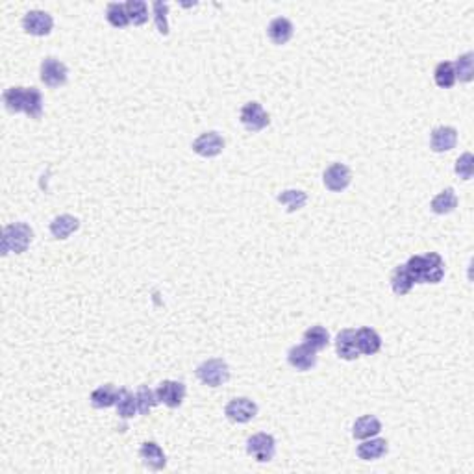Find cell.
Returning a JSON list of instances; mask_svg holds the SVG:
<instances>
[{
	"label": "cell",
	"mask_w": 474,
	"mask_h": 474,
	"mask_svg": "<svg viewBox=\"0 0 474 474\" xmlns=\"http://www.w3.org/2000/svg\"><path fill=\"white\" fill-rule=\"evenodd\" d=\"M356 347H358L359 354L365 356H374L380 352L382 348V338L378 336L376 330L369 326H364L356 330Z\"/></svg>",
	"instance_id": "e0dca14e"
},
{
	"label": "cell",
	"mask_w": 474,
	"mask_h": 474,
	"mask_svg": "<svg viewBox=\"0 0 474 474\" xmlns=\"http://www.w3.org/2000/svg\"><path fill=\"white\" fill-rule=\"evenodd\" d=\"M159 404H165L171 410L182 406L185 398V385L182 382H174V380H164L156 389Z\"/></svg>",
	"instance_id": "8fae6325"
},
{
	"label": "cell",
	"mask_w": 474,
	"mask_h": 474,
	"mask_svg": "<svg viewBox=\"0 0 474 474\" xmlns=\"http://www.w3.org/2000/svg\"><path fill=\"white\" fill-rule=\"evenodd\" d=\"M22 28L24 32L36 37H45L52 32L54 19L50 13L43 10H30L22 17Z\"/></svg>",
	"instance_id": "ba28073f"
},
{
	"label": "cell",
	"mask_w": 474,
	"mask_h": 474,
	"mask_svg": "<svg viewBox=\"0 0 474 474\" xmlns=\"http://www.w3.org/2000/svg\"><path fill=\"white\" fill-rule=\"evenodd\" d=\"M6 110L10 113H24L30 119H41L43 115V95L36 87H10L2 95Z\"/></svg>",
	"instance_id": "6da1fadb"
},
{
	"label": "cell",
	"mask_w": 474,
	"mask_h": 474,
	"mask_svg": "<svg viewBox=\"0 0 474 474\" xmlns=\"http://www.w3.org/2000/svg\"><path fill=\"white\" fill-rule=\"evenodd\" d=\"M224 139L217 132H204L193 141V152L202 158H215L224 150Z\"/></svg>",
	"instance_id": "7c38bea8"
},
{
	"label": "cell",
	"mask_w": 474,
	"mask_h": 474,
	"mask_svg": "<svg viewBox=\"0 0 474 474\" xmlns=\"http://www.w3.org/2000/svg\"><path fill=\"white\" fill-rule=\"evenodd\" d=\"M137 411L141 413V415H148L150 410H152L158 402V396H156V391H152L148 385H141L139 389H137Z\"/></svg>",
	"instance_id": "4dcf8cb0"
},
{
	"label": "cell",
	"mask_w": 474,
	"mask_h": 474,
	"mask_svg": "<svg viewBox=\"0 0 474 474\" xmlns=\"http://www.w3.org/2000/svg\"><path fill=\"white\" fill-rule=\"evenodd\" d=\"M458 143V130L452 127H438L432 130L430 136V148L433 152L443 154L452 150Z\"/></svg>",
	"instance_id": "9a60e30c"
},
{
	"label": "cell",
	"mask_w": 474,
	"mask_h": 474,
	"mask_svg": "<svg viewBox=\"0 0 474 474\" xmlns=\"http://www.w3.org/2000/svg\"><path fill=\"white\" fill-rule=\"evenodd\" d=\"M456 174H458L461 180H471L474 173V158L471 152L461 154L458 159H456V167H454Z\"/></svg>",
	"instance_id": "836d02e7"
},
{
	"label": "cell",
	"mask_w": 474,
	"mask_h": 474,
	"mask_svg": "<svg viewBox=\"0 0 474 474\" xmlns=\"http://www.w3.org/2000/svg\"><path fill=\"white\" fill-rule=\"evenodd\" d=\"M69 69L64 62H59L58 58L48 56L41 62V69H39V78L47 87H59L67 82Z\"/></svg>",
	"instance_id": "52a82bcc"
},
{
	"label": "cell",
	"mask_w": 474,
	"mask_h": 474,
	"mask_svg": "<svg viewBox=\"0 0 474 474\" xmlns=\"http://www.w3.org/2000/svg\"><path fill=\"white\" fill-rule=\"evenodd\" d=\"M106 19H108V22L113 28H127L130 24L127 6L121 4V2H111V4H108V8H106Z\"/></svg>",
	"instance_id": "f1b7e54d"
},
{
	"label": "cell",
	"mask_w": 474,
	"mask_h": 474,
	"mask_svg": "<svg viewBox=\"0 0 474 474\" xmlns=\"http://www.w3.org/2000/svg\"><path fill=\"white\" fill-rule=\"evenodd\" d=\"M406 267L415 284H439L445 278V259L438 252L411 256Z\"/></svg>",
	"instance_id": "7a4b0ae2"
},
{
	"label": "cell",
	"mask_w": 474,
	"mask_h": 474,
	"mask_svg": "<svg viewBox=\"0 0 474 474\" xmlns=\"http://www.w3.org/2000/svg\"><path fill=\"white\" fill-rule=\"evenodd\" d=\"M389 450V443L385 441L382 438H369L364 439L361 445H358V454L359 459H364V461H374V459L384 458L385 454Z\"/></svg>",
	"instance_id": "ac0fdd59"
},
{
	"label": "cell",
	"mask_w": 474,
	"mask_h": 474,
	"mask_svg": "<svg viewBox=\"0 0 474 474\" xmlns=\"http://www.w3.org/2000/svg\"><path fill=\"white\" fill-rule=\"evenodd\" d=\"M287 361L293 369L306 373V371H311L317 365V350H313L311 347H308L306 343L302 345H295L287 352Z\"/></svg>",
	"instance_id": "4fadbf2b"
},
{
	"label": "cell",
	"mask_w": 474,
	"mask_h": 474,
	"mask_svg": "<svg viewBox=\"0 0 474 474\" xmlns=\"http://www.w3.org/2000/svg\"><path fill=\"white\" fill-rule=\"evenodd\" d=\"M380 432H382V422H380L378 417L374 415H361L359 419H356L352 426L354 439H359V441L376 438Z\"/></svg>",
	"instance_id": "ffe728a7"
},
{
	"label": "cell",
	"mask_w": 474,
	"mask_h": 474,
	"mask_svg": "<svg viewBox=\"0 0 474 474\" xmlns=\"http://www.w3.org/2000/svg\"><path fill=\"white\" fill-rule=\"evenodd\" d=\"M154 10V21H156V27H158V32L161 36H167L169 34V22H167V13H169V4L167 2H161V0H156L152 4Z\"/></svg>",
	"instance_id": "d6a6232c"
},
{
	"label": "cell",
	"mask_w": 474,
	"mask_h": 474,
	"mask_svg": "<svg viewBox=\"0 0 474 474\" xmlns=\"http://www.w3.org/2000/svg\"><path fill=\"white\" fill-rule=\"evenodd\" d=\"M433 80L441 89H450L456 84V71L452 62H441L433 71Z\"/></svg>",
	"instance_id": "83f0119b"
},
{
	"label": "cell",
	"mask_w": 474,
	"mask_h": 474,
	"mask_svg": "<svg viewBox=\"0 0 474 474\" xmlns=\"http://www.w3.org/2000/svg\"><path fill=\"white\" fill-rule=\"evenodd\" d=\"M336 352L341 359L352 361L359 358V350L356 347V330L352 328H345L338 333L336 338Z\"/></svg>",
	"instance_id": "2e32d148"
},
{
	"label": "cell",
	"mask_w": 474,
	"mask_h": 474,
	"mask_svg": "<svg viewBox=\"0 0 474 474\" xmlns=\"http://www.w3.org/2000/svg\"><path fill=\"white\" fill-rule=\"evenodd\" d=\"M239 121L248 132L258 134L261 130L271 124L269 113L264 110V106L259 102H247V104L241 108V113H239Z\"/></svg>",
	"instance_id": "5b68a950"
},
{
	"label": "cell",
	"mask_w": 474,
	"mask_h": 474,
	"mask_svg": "<svg viewBox=\"0 0 474 474\" xmlns=\"http://www.w3.org/2000/svg\"><path fill=\"white\" fill-rule=\"evenodd\" d=\"M454 71H456V80L469 84L474 78V54L467 52L464 56H459L458 62L454 64Z\"/></svg>",
	"instance_id": "f546056e"
},
{
	"label": "cell",
	"mask_w": 474,
	"mask_h": 474,
	"mask_svg": "<svg viewBox=\"0 0 474 474\" xmlns=\"http://www.w3.org/2000/svg\"><path fill=\"white\" fill-rule=\"evenodd\" d=\"M34 239V230L27 222H13L8 224L2 232V254L8 256L10 252L22 254L27 252L30 243Z\"/></svg>",
	"instance_id": "3957f363"
},
{
	"label": "cell",
	"mask_w": 474,
	"mask_h": 474,
	"mask_svg": "<svg viewBox=\"0 0 474 474\" xmlns=\"http://www.w3.org/2000/svg\"><path fill=\"white\" fill-rule=\"evenodd\" d=\"M247 452L259 464H269L276 454V441L271 433H254L247 441Z\"/></svg>",
	"instance_id": "8992f818"
},
{
	"label": "cell",
	"mask_w": 474,
	"mask_h": 474,
	"mask_svg": "<svg viewBox=\"0 0 474 474\" xmlns=\"http://www.w3.org/2000/svg\"><path fill=\"white\" fill-rule=\"evenodd\" d=\"M127 13L128 19L132 24L136 27H141L145 22L148 21V6L147 2H143V0H128L127 4Z\"/></svg>",
	"instance_id": "1f68e13d"
},
{
	"label": "cell",
	"mask_w": 474,
	"mask_h": 474,
	"mask_svg": "<svg viewBox=\"0 0 474 474\" xmlns=\"http://www.w3.org/2000/svg\"><path fill=\"white\" fill-rule=\"evenodd\" d=\"M117 415L122 419H132L137 413V398L132 391H128L127 387H121L117 393Z\"/></svg>",
	"instance_id": "d4e9b609"
},
{
	"label": "cell",
	"mask_w": 474,
	"mask_h": 474,
	"mask_svg": "<svg viewBox=\"0 0 474 474\" xmlns=\"http://www.w3.org/2000/svg\"><path fill=\"white\" fill-rule=\"evenodd\" d=\"M304 343L308 345V347H311L313 350H324V348L330 345V333H328V330L324 326H311L308 328L304 332Z\"/></svg>",
	"instance_id": "484cf974"
},
{
	"label": "cell",
	"mask_w": 474,
	"mask_h": 474,
	"mask_svg": "<svg viewBox=\"0 0 474 474\" xmlns=\"http://www.w3.org/2000/svg\"><path fill=\"white\" fill-rule=\"evenodd\" d=\"M276 201H278L280 204H284L289 213H293V211H299L304 208L306 202H308V195L301 189H287L282 191V193L276 196Z\"/></svg>",
	"instance_id": "4316f807"
},
{
	"label": "cell",
	"mask_w": 474,
	"mask_h": 474,
	"mask_svg": "<svg viewBox=\"0 0 474 474\" xmlns=\"http://www.w3.org/2000/svg\"><path fill=\"white\" fill-rule=\"evenodd\" d=\"M413 285H415V280L408 271L406 264L395 267V271L391 274V289H393V293L398 296H404L413 289Z\"/></svg>",
	"instance_id": "7402d4cb"
},
{
	"label": "cell",
	"mask_w": 474,
	"mask_h": 474,
	"mask_svg": "<svg viewBox=\"0 0 474 474\" xmlns=\"http://www.w3.org/2000/svg\"><path fill=\"white\" fill-rule=\"evenodd\" d=\"M78 228L80 221L74 215H69V213L54 217L52 222H50V234H52L54 239H62V241L73 236Z\"/></svg>",
	"instance_id": "44dd1931"
},
{
	"label": "cell",
	"mask_w": 474,
	"mask_h": 474,
	"mask_svg": "<svg viewBox=\"0 0 474 474\" xmlns=\"http://www.w3.org/2000/svg\"><path fill=\"white\" fill-rule=\"evenodd\" d=\"M293 34H295V27L285 17H276L267 27V36L274 45H285L293 37Z\"/></svg>",
	"instance_id": "d6986e66"
},
{
	"label": "cell",
	"mask_w": 474,
	"mask_h": 474,
	"mask_svg": "<svg viewBox=\"0 0 474 474\" xmlns=\"http://www.w3.org/2000/svg\"><path fill=\"white\" fill-rule=\"evenodd\" d=\"M430 208H432L433 213H438V215H448V213H452L456 208H458V196H456V191L452 187H447V189H443L441 193L433 196L432 202H430Z\"/></svg>",
	"instance_id": "603a6c76"
},
{
	"label": "cell",
	"mask_w": 474,
	"mask_h": 474,
	"mask_svg": "<svg viewBox=\"0 0 474 474\" xmlns=\"http://www.w3.org/2000/svg\"><path fill=\"white\" fill-rule=\"evenodd\" d=\"M139 458H141L143 465L150 471H161L167 465V456L156 441L143 443L141 448H139Z\"/></svg>",
	"instance_id": "5bb4252c"
},
{
	"label": "cell",
	"mask_w": 474,
	"mask_h": 474,
	"mask_svg": "<svg viewBox=\"0 0 474 474\" xmlns=\"http://www.w3.org/2000/svg\"><path fill=\"white\" fill-rule=\"evenodd\" d=\"M322 182L326 185V189H330L332 193H341L352 182V171L345 164H332L322 174Z\"/></svg>",
	"instance_id": "30bf717a"
},
{
	"label": "cell",
	"mask_w": 474,
	"mask_h": 474,
	"mask_svg": "<svg viewBox=\"0 0 474 474\" xmlns=\"http://www.w3.org/2000/svg\"><path fill=\"white\" fill-rule=\"evenodd\" d=\"M196 378L201 380L202 384L208 387H221L230 380V369H228L227 361L219 358L206 359L202 361L195 371Z\"/></svg>",
	"instance_id": "277c9868"
},
{
	"label": "cell",
	"mask_w": 474,
	"mask_h": 474,
	"mask_svg": "<svg viewBox=\"0 0 474 474\" xmlns=\"http://www.w3.org/2000/svg\"><path fill=\"white\" fill-rule=\"evenodd\" d=\"M117 393H119V389H117L113 384L101 385V387H96V389L91 393V404H93V408H96V410H106V408L115 406Z\"/></svg>",
	"instance_id": "cb8c5ba5"
},
{
	"label": "cell",
	"mask_w": 474,
	"mask_h": 474,
	"mask_svg": "<svg viewBox=\"0 0 474 474\" xmlns=\"http://www.w3.org/2000/svg\"><path fill=\"white\" fill-rule=\"evenodd\" d=\"M224 415L232 422L245 424L258 415V406H256V402L247 398V396H239V398H232L228 402L227 408H224Z\"/></svg>",
	"instance_id": "9c48e42d"
}]
</instances>
